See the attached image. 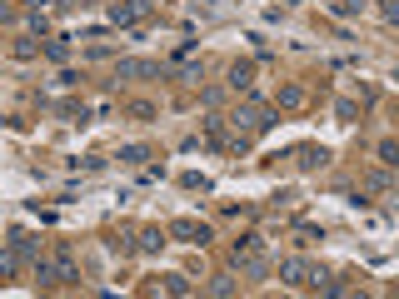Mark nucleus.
<instances>
[{"label": "nucleus", "instance_id": "1", "mask_svg": "<svg viewBox=\"0 0 399 299\" xmlns=\"http://www.w3.org/2000/svg\"><path fill=\"white\" fill-rule=\"evenodd\" d=\"M270 125H274V110L265 100H255V95H245L235 105V115H230V130H240V135H265Z\"/></svg>", "mask_w": 399, "mask_h": 299}, {"label": "nucleus", "instance_id": "3", "mask_svg": "<svg viewBox=\"0 0 399 299\" xmlns=\"http://www.w3.org/2000/svg\"><path fill=\"white\" fill-rule=\"evenodd\" d=\"M35 279H40V284H70V279H80L75 255H70V250H61L55 260H40V255H35Z\"/></svg>", "mask_w": 399, "mask_h": 299}, {"label": "nucleus", "instance_id": "2", "mask_svg": "<svg viewBox=\"0 0 399 299\" xmlns=\"http://www.w3.org/2000/svg\"><path fill=\"white\" fill-rule=\"evenodd\" d=\"M230 265H235L240 274H250V279L270 274V260H265V250H260V234H240V239H235V245H230Z\"/></svg>", "mask_w": 399, "mask_h": 299}, {"label": "nucleus", "instance_id": "22", "mask_svg": "<svg viewBox=\"0 0 399 299\" xmlns=\"http://www.w3.org/2000/svg\"><path fill=\"white\" fill-rule=\"evenodd\" d=\"M334 115H339V120H345V125H350V120L360 115V105H355V100H339V105H334Z\"/></svg>", "mask_w": 399, "mask_h": 299}, {"label": "nucleus", "instance_id": "5", "mask_svg": "<svg viewBox=\"0 0 399 299\" xmlns=\"http://www.w3.org/2000/svg\"><path fill=\"white\" fill-rule=\"evenodd\" d=\"M120 80H160V60H120Z\"/></svg>", "mask_w": 399, "mask_h": 299}, {"label": "nucleus", "instance_id": "14", "mask_svg": "<svg viewBox=\"0 0 399 299\" xmlns=\"http://www.w3.org/2000/svg\"><path fill=\"white\" fill-rule=\"evenodd\" d=\"M379 165H384V170L399 165V145H394V140H379Z\"/></svg>", "mask_w": 399, "mask_h": 299}, {"label": "nucleus", "instance_id": "13", "mask_svg": "<svg viewBox=\"0 0 399 299\" xmlns=\"http://www.w3.org/2000/svg\"><path fill=\"white\" fill-rule=\"evenodd\" d=\"M160 289H165V294H190V279H185V274H165Z\"/></svg>", "mask_w": 399, "mask_h": 299}, {"label": "nucleus", "instance_id": "10", "mask_svg": "<svg viewBox=\"0 0 399 299\" xmlns=\"http://www.w3.org/2000/svg\"><path fill=\"white\" fill-rule=\"evenodd\" d=\"M305 100H310L305 85H284V90H279V110H305Z\"/></svg>", "mask_w": 399, "mask_h": 299}, {"label": "nucleus", "instance_id": "23", "mask_svg": "<svg viewBox=\"0 0 399 299\" xmlns=\"http://www.w3.org/2000/svg\"><path fill=\"white\" fill-rule=\"evenodd\" d=\"M369 190H389V170H374L369 174Z\"/></svg>", "mask_w": 399, "mask_h": 299}, {"label": "nucleus", "instance_id": "16", "mask_svg": "<svg viewBox=\"0 0 399 299\" xmlns=\"http://www.w3.org/2000/svg\"><path fill=\"white\" fill-rule=\"evenodd\" d=\"M329 11H334V15H360L365 0H329Z\"/></svg>", "mask_w": 399, "mask_h": 299}, {"label": "nucleus", "instance_id": "11", "mask_svg": "<svg viewBox=\"0 0 399 299\" xmlns=\"http://www.w3.org/2000/svg\"><path fill=\"white\" fill-rule=\"evenodd\" d=\"M11 250H15L20 260H35V239H30L25 229H11Z\"/></svg>", "mask_w": 399, "mask_h": 299}, {"label": "nucleus", "instance_id": "7", "mask_svg": "<svg viewBox=\"0 0 399 299\" xmlns=\"http://www.w3.org/2000/svg\"><path fill=\"white\" fill-rule=\"evenodd\" d=\"M230 90L235 95H250L255 90V65H250V60H235V65H230Z\"/></svg>", "mask_w": 399, "mask_h": 299}, {"label": "nucleus", "instance_id": "9", "mask_svg": "<svg viewBox=\"0 0 399 299\" xmlns=\"http://www.w3.org/2000/svg\"><path fill=\"white\" fill-rule=\"evenodd\" d=\"M310 269H315V265H305V260H284V265H279V279H284V284H310Z\"/></svg>", "mask_w": 399, "mask_h": 299}, {"label": "nucleus", "instance_id": "21", "mask_svg": "<svg viewBox=\"0 0 399 299\" xmlns=\"http://www.w3.org/2000/svg\"><path fill=\"white\" fill-rule=\"evenodd\" d=\"M25 6H30L35 15H45V11H65V0H25Z\"/></svg>", "mask_w": 399, "mask_h": 299}, {"label": "nucleus", "instance_id": "12", "mask_svg": "<svg viewBox=\"0 0 399 299\" xmlns=\"http://www.w3.org/2000/svg\"><path fill=\"white\" fill-rule=\"evenodd\" d=\"M15 269H20V255L15 250H0V279H15Z\"/></svg>", "mask_w": 399, "mask_h": 299}, {"label": "nucleus", "instance_id": "19", "mask_svg": "<svg viewBox=\"0 0 399 299\" xmlns=\"http://www.w3.org/2000/svg\"><path fill=\"white\" fill-rule=\"evenodd\" d=\"M210 294H220V299L235 294V279H230V274H215V279H210Z\"/></svg>", "mask_w": 399, "mask_h": 299}, {"label": "nucleus", "instance_id": "8", "mask_svg": "<svg viewBox=\"0 0 399 299\" xmlns=\"http://www.w3.org/2000/svg\"><path fill=\"white\" fill-rule=\"evenodd\" d=\"M295 165H300V170H319V165H329V150H319V145H300V150H295Z\"/></svg>", "mask_w": 399, "mask_h": 299}, {"label": "nucleus", "instance_id": "24", "mask_svg": "<svg viewBox=\"0 0 399 299\" xmlns=\"http://www.w3.org/2000/svg\"><path fill=\"white\" fill-rule=\"evenodd\" d=\"M379 15L384 20H399V0H379Z\"/></svg>", "mask_w": 399, "mask_h": 299}, {"label": "nucleus", "instance_id": "15", "mask_svg": "<svg viewBox=\"0 0 399 299\" xmlns=\"http://www.w3.org/2000/svg\"><path fill=\"white\" fill-rule=\"evenodd\" d=\"M205 135H210V145H224V120H220V115L205 120Z\"/></svg>", "mask_w": 399, "mask_h": 299}, {"label": "nucleus", "instance_id": "18", "mask_svg": "<svg viewBox=\"0 0 399 299\" xmlns=\"http://www.w3.org/2000/svg\"><path fill=\"white\" fill-rule=\"evenodd\" d=\"M160 245H165V234H160V229H140V250H150V255H155Z\"/></svg>", "mask_w": 399, "mask_h": 299}, {"label": "nucleus", "instance_id": "4", "mask_svg": "<svg viewBox=\"0 0 399 299\" xmlns=\"http://www.w3.org/2000/svg\"><path fill=\"white\" fill-rule=\"evenodd\" d=\"M110 20H115V25H140V20H150V0H115V6H110Z\"/></svg>", "mask_w": 399, "mask_h": 299}, {"label": "nucleus", "instance_id": "17", "mask_svg": "<svg viewBox=\"0 0 399 299\" xmlns=\"http://www.w3.org/2000/svg\"><path fill=\"white\" fill-rule=\"evenodd\" d=\"M120 160H125V165H145V160H150V150H145V145H125V150H120Z\"/></svg>", "mask_w": 399, "mask_h": 299}, {"label": "nucleus", "instance_id": "20", "mask_svg": "<svg viewBox=\"0 0 399 299\" xmlns=\"http://www.w3.org/2000/svg\"><path fill=\"white\" fill-rule=\"evenodd\" d=\"M45 55H50V60H70V40H50Z\"/></svg>", "mask_w": 399, "mask_h": 299}, {"label": "nucleus", "instance_id": "25", "mask_svg": "<svg viewBox=\"0 0 399 299\" xmlns=\"http://www.w3.org/2000/svg\"><path fill=\"white\" fill-rule=\"evenodd\" d=\"M6 20H15V6H6V0H0V25Z\"/></svg>", "mask_w": 399, "mask_h": 299}, {"label": "nucleus", "instance_id": "6", "mask_svg": "<svg viewBox=\"0 0 399 299\" xmlns=\"http://www.w3.org/2000/svg\"><path fill=\"white\" fill-rule=\"evenodd\" d=\"M170 234L185 239V245H205V239H210V229H205L200 220H175V224H170Z\"/></svg>", "mask_w": 399, "mask_h": 299}]
</instances>
